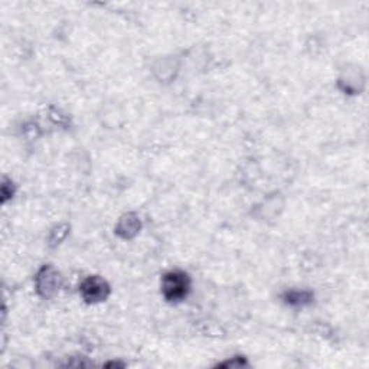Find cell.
I'll list each match as a JSON object with an SVG mask.
<instances>
[{
    "label": "cell",
    "mask_w": 369,
    "mask_h": 369,
    "mask_svg": "<svg viewBox=\"0 0 369 369\" xmlns=\"http://www.w3.org/2000/svg\"><path fill=\"white\" fill-rule=\"evenodd\" d=\"M191 289V280L187 273L175 270L164 275L161 280V291L169 302H180L188 296Z\"/></svg>",
    "instance_id": "cell-1"
},
{
    "label": "cell",
    "mask_w": 369,
    "mask_h": 369,
    "mask_svg": "<svg viewBox=\"0 0 369 369\" xmlns=\"http://www.w3.org/2000/svg\"><path fill=\"white\" fill-rule=\"evenodd\" d=\"M80 293L87 303H97L107 298L110 289L108 284L103 279H100V277L91 275L87 280L82 282L80 287Z\"/></svg>",
    "instance_id": "cell-2"
},
{
    "label": "cell",
    "mask_w": 369,
    "mask_h": 369,
    "mask_svg": "<svg viewBox=\"0 0 369 369\" xmlns=\"http://www.w3.org/2000/svg\"><path fill=\"white\" fill-rule=\"evenodd\" d=\"M312 300V294L308 291H290L286 294V302L293 306H303Z\"/></svg>",
    "instance_id": "cell-3"
}]
</instances>
